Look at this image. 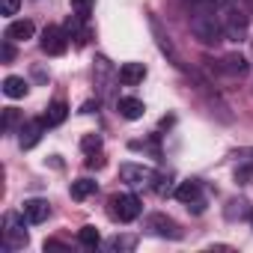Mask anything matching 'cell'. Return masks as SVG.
<instances>
[{"instance_id": "8992f818", "label": "cell", "mask_w": 253, "mask_h": 253, "mask_svg": "<svg viewBox=\"0 0 253 253\" xmlns=\"http://www.w3.org/2000/svg\"><path fill=\"white\" fill-rule=\"evenodd\" d=\"M119 179L128 182L131 188H143V185H152L155 182V170L152 167H143V164H122L119 167Z\"/></svg>"}, {"instance_id": "277c9868", "label": "cell", "mask_w": 253, "mask_h": 253, "mask_svg": "<svg viewBox=\"0 0 253 253\" xmlns=\"http://www.w3.org/2000/svg\"><path fill=\"white\" fill-rule=\"evenodd\" d=\"M39 45H42V51H45L48 57H60V54H66V48H69V33H66V27H57V24L45 27Z\"/></svg>"}, {"instance_id": "9c48e42d", "label": "cell", "mask_w": 253, "mask_h": 253, "mask_svg": "<svg viewBox=\"0 0 253 253\" xmlns=\"http://www.w3.org/2000/svg\"><path fill=\"white\" fill-rule=\"evenodd\" d=\"M149 27H152V33H155V39H158V48H161V54H167L170 57V63L176 66V69H182V57H179V51H176V45H173V39L164 33V27L158 24V18H149Z\"/></svg>"}, {"instance_id": "30bf717a", "label": "cell", "mask_w": 253, "mask_h": 253, "mask_svg": "<svg viewBox=\"0 0 253 253\" xmlns=\"http://www.w3.org/2000/svg\"><path fill=\"white\" fill-rule=\"evenodd\" d=\"M42 131H45V119H30L21 125L18 131V146L21 149H33L39 140H42Z\"/></svg>"}, {"instance_id": "ac0fdd59", "label": "cell", "mask_w": 253, "mask_h": 253, "mask_svg": "<svg viewBox=\"0 0 253 253\" xmlns=\"http://www.w3.org/2000/svg\"><path fill=\"white\" fill-rule=\"evenodd\" d=\"M95 191H98V182H92V179H75L72 182V200H86Z\"/></svg>"}, {"instance_id": "5b68a950", "label": "cell", "mask_w": 253, "mask_h": 253, "mask_svg": "<svg viewBox=\"0 0 253 253\" xmlns=\"http://www.w3.org/2000/svg\"><path fill=\"white\" fill-rule=\"evenodd\" d=\"M140 200L134 197V194H116L113 200H110V214L116 217V220H122V223H128V220H134L137 214H140Z\"/></svg>"}, {"instance_id": "cb8c5ba5", "label": "cell", "mask_w": 253, "mask_h": 253, "mask_svg": "<svg viewBox=\"0 0 253 253\" xmlns=\"http://www.w3.org/2000/svg\"><path fill=\"white\" fill-rule=\"evenodd\" d=\"M18 125V110L15 107H6V113H3V131H12Z\"/></svg>"}, {"instance_id": "484cf974", "label": "cell", "mask_w": 253, "mask_h": 253, "mask_svg": "<svg viewBox=\"0 0 253 253\" xmlns=\"http://www.w3.org/2000/svg\"><path fill=\"white\" fill-rule=\"evenodd\" d=\"M0 60H3V63H12V60H15V48H12V39H6V42H3V48H0Z\"/></svg>"}, {"instance_id": "6da1fadb", "label": "cell", "mask_w": 253, "mask_h": 253, "mask_svg": "<svg viewBox=\"0 0 253 253\" xmlns=\"http://www.w3.org/2000/svg\"><path fill=\"white\" fill-rule=\"evenodd\" d=\"M217 0H191L188 6V24L194 39H200L203 45H217L223 42V27H220V15H217Z\"/></svg>"}, {"instance_id": "7c38bea8", "label": "cell", "mask_w": 253, "mask_h": 253, "mask_svg": "<svg viewBox=\"0 0 253 253\" xmlns=\"http://www.w3.org/2000/svg\"><path fill=\"white\" fill-rule=\"evenodd\" d=\"M116 110H119L122 119H140V116L146 113V104H143L140 98H134V95H122V98L116 101Z\"/></svg>"}, {"instance_id": "7402d4cb", "label": "cell", "mask_w": 253, "mask_h": 253, "mask_svg": "<svg viewBox=\"0 0 253 253\" xmlns=\"http://www.w3.org/2000/svg\"><path fill=\"white\" fill-rule=\"evenodd\" d=\"M92 9H95V0H72V12L81 15L84 21L92 15Z\"/></svg>"}, {"instance_id": "52a82bcc", "label": "cell", "mask_w": 253, "mask_h": 253, "mask_svg": "<svg viewBox=\"0 0 253 253\" xmlns=\"http://www.w3.org/2000/svg\"><path fill=\"white\" fill-rule=\"evenodd\" d=\"M146 229H149L152 235H158V238H179V235H182L179 223H176L173 217L161 214V211H155V214L146 217Z\"/></svg>"}, {"instance_id": "603a6c76", "label": "cell", "mask_w": 253, "mask_h": 253, "mask_svg": "<svg viewBox=\"0 0 253 253\" xmlns=\"http://www.w3.org/2000/svg\"><path fill=\"white\" fill-rule=\"evenodd\" d=\"M81 146H84V152H89V155H92V152H98V149H101V137H98V134H86V137L81 140Z\"/></svg>"}, {"instance_id": "d6986e66", "label": "cell", "mask_w": 253, "mask_h": 253, "mask_svg": "<svg viewBox=\"0 0 253 253\" xmlns=\"http://www.w3.org/2000/svg\"><path fill=\"white\" fill-rule=\"evenodd\" d=\"M66 116H69V107H66V101H54L42 119H45V125L51 128V125H60V122H66Z\"/></svg>"}, {"instance_id": "5bb4252c", "label": "cell", "mask_w": 253, "mask_h": 253, "mask_svg": "<svg viewBox=\"0 0 253 253\" xmlns=\"http://www.w3.org/2000/svg\"><path fill=\"white\" fill-rule=\"evenodd\" d=\"M143 78H146V66L143 63H122L119 66V81L122 84L134 86V84H143Z\"/></svg>"}, {"instance_id": "ba28073f", "label": "cell", "mask_w": 253, "mask_h": 253, "mask_svg": "<svg viewBox=\"0 0 253 253\" xmlns=\"http://www.w3.org/2000/svg\"><path fill=\"white\" fill-rule=\"evenodd\" d=\"M173 194H176V200H179V203H185L188 209L194 206V211H203V197H200V194H203V188H200V182H197V179L182 182Z\"/></svg>"}, {"instance_id": "d4e9b609", "label": "cell", "mask_w": 253, "mask_h": 253, "mask_svg": "<svg viewBox=\"0 0 253 253\" xmlns=\"http://www.w3.org/2000/svg\"><path fill=\"white\" fill-rule=\"evenodd\" d=\"M18 6H21V0H0V12L3 15H15Z\"/></svg>"}, {"instance_id": "ffe728a7", "label": "cell", "mask_w": 253, "mask_h": 253, "mask_svg": "<svg viewBox=\"0 0 253 253\" xmlns=\"http://www.w3.org/2000/svg\"><path fill=\"white\" fill-rule=\"evenodd\" d=\"M78 241H81L84 247H92V250H95V247L101 244V235H98L95 226H81V229H78Z\"/></svg>"}, {"instance_id": "2e32d148", "label": "cell", "mask_w": 253, "mask_h": 253, "mask_svg": "<svg viewBox=\"0 0 253 253\" xmlns=\"http://www.w3.org/2000/svg\"><path fill=\"white\" fill-rule=\"evenodd\" d=\"M27 92H30V84H27L24 78L9 75V78L3 81V95H6V98H24Z\"/></svg>"}, {"instance_id": "44dd1931", "label": "cell", "mask_w": 253, "mask_h": 253, "mask_svg": "<svg viewBox=\"0 0 253 253\" xmlns=\"http://www.w3.org/2000/svg\"><path fill=\"white\" fill-rule=\"evenodd\" d=\"M250 203L247 200H229V206H226V220H235V217H250V209H247Z\"/></svg>"}, {"instance_id": "83f0119b", "label": "cell", "mask_w": 253, "mask_h": 253, "mask_svg": "<svg viewBox=\"0 0 253 253\" xmlns=\"http://www.w3.org/2000/svg\"><path fill=\"white\" fill-rule=\"evenodd\" d=\"M250 226H253V209H250Z\"/></svg>"}, {"instance_id": "7a4b0ae2", "label": "cell", "mask_w": 253, "mask_h": 253, "mask_svg": "<svg viewBox=\"0 0 253 253\" xmlns=\"http://www.w3.org/2000/svg\"><path fill=\"white\" fill-rule=\"evenodd\" d=\"M217 15H220V27H223V36L229 42H244L247 39V30H250V18L247 12L232 3V0H226V3L217 6Z\"/></svg>"}, {"instance_id": "8fae6325", "label": "cell", "mask_w": 253, "mask_h": 253, "mask_svg": "<svg viewBox=\"0 0 253 253\" xmlns=\"http://www.w3.org/2000/svg\"><path fill=\"white\" fill-rule=\"evenodd\" d=\"M217 69H220L223 75H229V78H244V75L250 72V66H247V60H244L241 54H226V57H220Z\"/></svg>"}, {"instance_id": "3957f363", "label": "cell", "mask_w": 253, "mask_h": 253, "mask_svg": "<svg viewBox=\"0 0 253 253\" xmlns=\"http://www.w3.org/2000/svg\"><path fill=\"white\" fill-rule=\"evenodd\" d=\"M24 220H27V214H18V211L3 214V247H6V250H21V247H27L30 235H27V229H24Z\"/></svg>"}, {"instance_id": "4316f807", "label": "cell", "mask_w": 253, "mask_h": 253, "mask_svg": "<svg viewBox=\"0 0 253 253\" xmlns=\"http://www.w3.org/2000/svg\"><path fill=\"white\" fill-rule=\"evenodd\" d=\"M86 164H89V167H101V164H104V158H101V155H89V158H86Z\"/></svg>"}, {"instance_id": "4fadbf2b", "label": "cell", "mask_w": 253, "mask_h": 253, "mask_svg": "<svg viewBox=\"0 0 253 253\" xmlns=\"http://www.w3.org/2000/svg\"><path fill=\"white\" fill-rule=\"evenodd\" d=\"M24 214H27V223H45L48 220V214H51V206H48V200H27L24 203Z\"/></svg>"}, {"instance_id": "9a60e30c", "label": "cell", "mask_w": 253, "mask_h": 253, "mask_svg": "<svg viewBox=\"0 0 253 253\" xmlns=\"http://www.w3.org/2000/svg\"><path fill=\"white\" fill-rule=\"evenodd\" d=\"M33 33H36V27H33V21H27V18H21V21H12L9 27H6V39H12V42H27V39H33Z\"/></svg>"}, {"instance_id": "e0dca14e", "label": "cell", "mask_w": 253, "mask_h": 253, "mask_svg": "<svg viewBox=\"0 0 253 253\" xmlns=\"http://www.w3.org/2000/svg\"><path fill=\"white\" fill-rule=\"evenodd\" d=\"M134 247H137V235H113V238H107L110 253H128Z\"/></svg>"}]
</instances>
